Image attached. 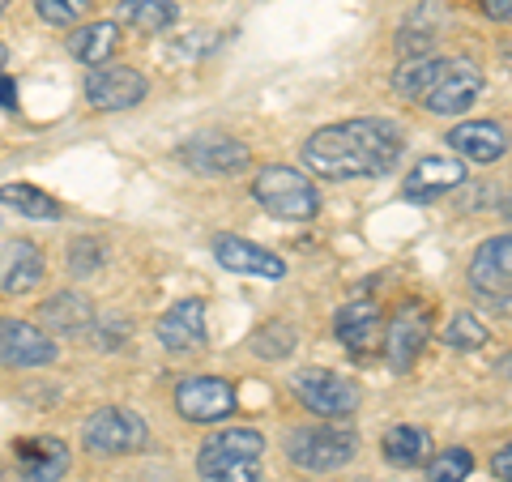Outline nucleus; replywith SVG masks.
<instances>
[{
	"mask_svg": "<svg viewBox=\"0 0 512 482\" xmlns=\"http://www.w3.org/2000/svg\"><path fill=\"white\" fill-rule=\"evenodd\" d=\"M406 154V133L384 116L325 124L303 141V163L325 180H380Z\"/></svg>",
	"mask_w": 512,
	"mask_h": 482,
	"instance_id": "nucleus-1",
	"label": "nucleus"
},
{
	"mask_svg": "<svg viewBox=\"0 0 512 482\" xmlns=\"http://www.w3.org/2000/svg\"><path fill=\"white\" fill-rule=\"evenodd\" d=\"M265 440L252 427H227L201 444L197 474L201 482H261Z\"/></svg>",
	"mask_w": 512,
	"mask_h": 482,
	"instance_id": "nucleus-2",
	"label": "nucleus"
},
{
	"mask_svg": "<svg viewBox=\"0 0 512 482\" xmlns=\"http://www.w3.org/2000/svg\"><path fill=\"white\" fill-rule=\"evenodd\" d=\"M252 197L261 201L274 218H291V222H308V218H316V210H320L316 184H312L303 171L282 167V163H269V167L256 171Z\"/></svg>",
	"mask_w": 512,
	"mask_h": 482,
	"instance_id": "nucleus-3",
	"label": "nucleus"
},
{
	"mask_svg": "<svg viewBox=\"0 0 512 482\" xmlns=\"http://www.w3.org/2000/svg\"><path fill=\"white\" fill-rule=\"evenodd\" d=\"M359 453V436L350 427L338 423H316V427H295L286 431V457H291L299 470L312 474H333Z\"/></svg>",
	"mask_w": 512,
	"mask_h": 482,
	"instance_id": "nucleus-4",
	"label": "nucleus"
},
{
	"mask_svg": "<svg viewBox=\"0 0 512 482\" xmlns=\"http://www.w3.org/2000/svg\"><path fill=\"white\" fill-rule=\"evenodd\" d=\"M82 440L90 453H103V457H116V453H141L150 440V427L141 414L133 410H116V406H107V410H94L86 427H82Z\"/></svg>",
	"mask_w": 512,
	"mask_h": 482,
	"instance_id": "nucleus-5",
	"label": "nucleus"
},
{
	"mask_svg": "<svg viewBox=\"0 0 512 482\" xmlns=\"http://www.w3.org/2000/svg\"><path fill=\"white\" fill-rule=\"evenodd\" d=\"M291 393L312 414H325V419H346V414L359 410V384L338 376V372H325V367H308V372H299L291 380Z\"/></svg>",
	"mask_w": 512,
	"mask_h": 482,
	"instance_id": "nucleus-6",
	"label": "nucleus"
},
{
	"mask_svg": "<svg viewBox=\"0 0 512 482\" xmlns=\"http://www.w3.org/2000/svg\"><path fill=\"white\" fill-rule=\"evenodd\" d=\"M470 286L483 299L512 303V231L491 235L487 244H478L470 261Z\"/></svg>",
	"mask_w": 512,
	"mask_h": 482,
	"instance_id": "nucleus-7",
	"label": "nucleus"
},
{
	"mask_svg": "<svg viewBox=\"0 0 512 482\" xmlns=\"http://www.w3.org/2000/svg\"><path fill=\"white\" fill-rule=\"evenodd\" d=\"M175 410L188 423H218L235 410V389L222 376H188L175 389Z\"/></svg>",
	"mask_w": 512,
	"mask_h": 482,
	"instance_id": "nucleus-8",
	"label": "nucleus"
},
{
	"mask_svg": "<svg viewBox=\"0 0 512 482\" xmlns=\"http://www.w3.org/2000/svg\"><path fill=\"white\" fill-rule=\"evenodd\" d=\"M146 99V77L128 64H103L86 77V103L99 111H128Z\"/></svg>",
	"mask_w": 512,
	"mask_h": 482,
	"instance_id": "nucleus-9",
	"label": "nucleus"
},
{
	"mask_svg": "<svg viewBox=\"0 0 512 482\" xmlns=\"http://www.w3.org/2000/svg\"><path fill=\"white\" fill-rule=\"evenodd\" d=\"M478 94H483V73H478L474 60H448V69L431 94L423 99L427 111H436V116H461Z\"/></svg>",
	"mask_w": 512,
	"mask_h": 482,
	"instance_id": "nucleus-10",
	"label": "nucleus"
},
{
	"mask_svg": "<svg viewBox=\"0 0 512 482\" xmlns=\"http://www.w3.org/2000/svg\"><path fill=\"white\" fill-rule=\"evenodd\" d=\"M56 359V342L30 320L0 316V363L5 367H43Z\"/></svg>",
	"mask_w": 512,
	"mask_h": 482,
	"instance_id": "nucleus-11",
	"label": "nucleus"
},
{
	"mask_svg": "<svg viewBox=\"0 0 512 482\" xmlns=\"http://www.w3.org/2000/svg\"><path fill=\"white\" fill-rule=\"evenodd\" d=\"M180 158L197 175H222V180L252 167L248 146L244 141H235V137H192L188 146L180 150Z\"/></svg>",
	"mask_w": 512,
	"mask_h": 482,
	"instance_id": "nucleus-12",
	"label": "nucleus"
},
{
	"mask_svg": "<svg viewBox=\"0 0 512 482\" xmlns=\"http://www.w3.org/2000/svg\"><path fill=\"white\" fill-rule=\"evenodd\" d=\"M214 256H218V265L231 269V273H248V278H265V282L286 278V261L278 252H269L261 244H248V239H239V235H218Z\"/></svg>",
	"mask_w": 512,
	"mask_h": 482,
	"instance_id": "nucleus-13",
	"label": "nucleus"
},
{
	"mask_svg": "<svg viewBox=\"0 0 512 482\" xmlns=\"http://www.w3.org/2000/svg\"><path fill=\"white\" fill-rule=\"evenodd\" d=\"M43 282V252L35 239H9L0 248V291L5 295H26Z\"/></svg>",
	"mask_w": 512,
	"mask_h": 482,
	"instance_id": "nucleus-14",
	"label": "nucleus"
},
{
	"mask_svg": "<svg viewBox=\"0 0 512 482\" xmlns=\"http://www.w3.org/2000/svg\"><path fill=\"white\" fill-rule=\"evenodd\" d=\"M427 337H431V316L419 308V303H406V308L393 316L389 333H384V346H389V359H393L397 372H406V367L419 359Z\"/></svg>",
	"mask_w": 512,
	"mask_h": 482,
	"instance_id": "nucleus-15",
	"label": "nucleus"
},
{
	"mask_svg": "<svg viewBox=\"0 0 512 482\" xmlns=\"http://www.w3.org/2000/svg\"><path fill=\"white\" fill-rule=\"evenodd\" d=\"M333 333L338 342L350 350V355H372L384 337V325H380V312L372 299H359V303H346V308L333 316Z\"/></svg>",
	"mask_w": 512,
	"mask_h": 482,
	"instance_id": "nucleus-16",
	"label": "nucleus"
},
{
	"mask_svg": "<svg viewBox=\"0 0 512 482\" xmlns=\"http://www.w3.org/2000/svg\"><path fill=\"white\" fill-rule=\"evenodd\" d=\"M158 342L175 355H188V350L205 346V303L201 299H184L158 320Z\"/></svg>",
	"mask_w": 512,
	"mask_h": 482,
	"instance_id": "nucleus-17",
	"label": "nucleus"
},
{
	"mask_svg": "<svg viewBox=\"0 0 512 482\" xmlns=\"http://www.w3.org/2000/svg\"><path fill=\"white\" fill-rule=\"evenodd\" d=\"M448 146L470 163H495V158L508 154V133L495 120H466L448 133Z\"/></svg>",
	"mask_w": 512,
	"mask_h": 482,
	"instance_id": "nucleus-18",
	"label": "nucleus"
},
{
	"mask_svg": "<svg viewBox=\"0 0 512 482\" xmlns=\"http://www.w3.org/2000/svg\"><path fill=\"white\" fill-rule=\"evenodd\" d=\"M13 457H18V474L26 482H60L69 470V448L60 440H18Z\"/></svg>",
	"mask_w": 512,
	"mask_h": 482,
	"instance_id": "nucleus-19",
	"label": "nucleus"
},
{
	"mask_svg": "<svg viewBox=\"0 0 512 482\" xmlns=\"http://www.w3.org/2000/svg\"><path fill=\"white\" fill-rule=\"evenodd\" d=\"M466 184V167L457 163V158H423L419 167H414L410 184H406V197L410 201H431L440 197L448 188H461Z\"/></svg>",
	"mask_w": 512,
	"mask_h": 482,
	"instance_id": "nucleus-20",
	"label": "nucleus"
},
{
	"mask_svg": "<svg viewBox=\"0 0 512 482\" xmlns=\"http://www.w3.org/2000/svg\"><path fill=\"white\" fill-rule=\"evenodd\" d=\"M116 43H120V22H90L69 39V52L73 60L90 64V69H103L111 52H116Z\"/></svg>",
	"mask_w": 512,
	"mask_h": 482,
	"instance_id": "nucleus-21",
	"label": "nucleus"
},
{
	"mask_svg": "<svg viewBox=\"0 0 512 482\" xmlns=\"http://www.w3.org/2000/svg\"><path fill=\"white\" fill-rule=\"evenodd\" d=\"M444 69H448V60H436V56H410L402 69L393 73V90L402 94V99H414V103H423L427 94H431V86L444 77Z\"/></svg>",
	"mask_w": 512,
	"mask_h": 482,
	"instance_id": "nucleus-22",
	"label": "nucleus"
},
{
	"mask_svg": "<svg viewBox=\"0 0 512 482\" xmlns=\"http://www.w3.org/2000/svg\"><path fill=\"white\" fill-rule=\"evenodd\" d=\"M427 431L423 427H389L384 431V461L397 465V470H414V465H423L427 461Z\"/></svg>",
	"mask_w": 512,
	"mask_h": 482,
	"instance_id": "nucleus-23",
	"label": "nucleus"
},
{
	"mask_svg": "<svg viewBox=\"0 0 512 482\" xmlns=\"http://www.w3.org/2000/svg\"><path fill=\"white\" fill-rule=\"evenodd\" d=\"M39 316H43V325L56 329V333H82L90 325V303L82 295H73V291H60V295H52L43 303Z\"/></svg>",
	"mask_w": 512,
	"mask_h": 482,
	"instance_id": "nucleus-24",
	"label": "nucleus"
},
{
	"mask_svg": "<svg viewBox=\"0 0 512 482\" xmlns=\"http://www.w3.org/2000/svg\"><path fill=\"white\" fill-rule=\"evenodd\" d=\"M120 22L141 35H163L175 22V5L171 0H120Z\"/></svg>",
	"mask_w": 512,
	"mask_h": 482,
	"instance_id": "nucleus-25",
	"label": "nucleus"
},
{
	"mask_svg": "<svg viewBox=\"0 0 512 482\" xmlns=\"http://www.w3.org/2000/svg\"><path fill=\"white\" fill-rule=\"evenodd\" d=\"M0 205H13V210L26 214V218H56L60 214L56 197H47V192L35 184H5L0 188Z\"/></svg>",
	"mask_w": 512,
	"mask_h": 482,
	"instance_id": "nucleus-26",
	"label": "nucleus"
},
{
	"mask_svg": "<svg viewBox=\"0 0 512 482\" xmlns=\"http://www.w3.org/2000/svg\"><path fill=\"white\" fill-rule=\"evenodd\" d=\"M248 346H252V355H261V359H269V363L286 359V355L295 350V329L286 325V320H269V325H261V329L252 333Z\"/></svg>",
	"mask_w": 512,
	"mask_h": 482,
	"instance_id": "nucleus-27",
	"label": "nucleus"
},
{
	"mask_svg": "<svg viewBox=\"0 0 512 482\" xmlns=\"http://www.w3.org/2000/svg\"><path fill=\"white\" fill-rule=\"evenodd\" d=\"M474 470V453L470 448H444L427 461V478L431 482H466Z\"/></svg>",
	"mask_w": 512,
	"mask_h": 482,
	"instance_id": "nucleus-28",
	"label": "nucleus"
},
{
	"mask_svg": "<svg viewBox=\"0 0 512 482\" xmlns=\"http://www.w3.org/2000/svg\"><path fill=\"white\" fill-rule=\"evenodd\" d=\"M444 346H453V350H478V346H487V325L474 312H457L453 320H448V329H444Z\"/></svg>",
	"mask_w": 512,
	"mask_h": 482,
	"instance_id": "nucleus-29",
	"label": "nucleus"
},
{
	"mask_svg": "<svg viewBox=\"0 0 512 482\" xmlns=\"http://www.w3.org/2000/svg\"><path fill=\"white\" fill-rule=\"evenodd\" d=\"M90 9V0H35V13L47 26H73L82 22Z\"/></svg>",
	"mask_w": 512,
	"mask_h": 482,
	"instance_id": "nucleus-30",
	"label": "nucleus"
},
{
	"mask_svg": "<svg viewBox=\"0 0 512 482\" xmlns=\"http://www.w3.org/2000/svg\"><path fill=\"white\" fill-rule=\"evenodd\" d=\"M69 269H73V278H90V273H99L103 269V244L99 239H73Z\"/></svg>",
	"mask_w": 512,
	"mask_h": 482,
	"instance_id": "nucleus-31",
	"label": "nucleus"
},
{
	"mask_svg": "<svg viewBox=\"0 0 512 482\" xmlns=\"http://www.w3.org/2000/svg\"><path fill=\"white\" fill-rule=\"evenodd\" d=\"M491 470H495V478H504V482H512V444H504L500 453L491 457Z\"/></svg>",
	"mask_w": 512,
	"mask_h": 482,
	"instance_id": "nucleus-32",
	"label": "nucleus"
},
{
	"mask_svg": "<svg viewBox=\"0 0 512 482\" xmlns=\"http://www.w3.org/2000/svg\"><path fill=\"white\" fill-rule=\"evenodd\" d=\"M483 13L491 22H512V0H483Z\"/></svg>",
	"mask_w": 512,
	"mask_h": 482,
	"instance_id": "nucleus-33",
	"label": "nucleus"
},
{
	"mask_svg": "<svg viewBox=\"0 0 512 482\" xmlns=\"http://www.w3.org/2000/svg\"><path fill=\"white\" fill-rule=\"evenodd\" d=\"M0 107H18V90H13V82H9V77H0Z\"/></svg>",
	"mask_w": 512,
	"mask_h": 482,
	"instance_id": "nucleus-34",
	"label": "nucleus"
},
{
	"mask_svg": "<svg viewBox=\"0 0 512 482\" xmlns=\"http://www.w3.org/2000/svg\"><path fill=\"white\" fill-rule=\"evenodd\" d=\"M500 376H508V380H512V355H508V359H500Z\"/></svg>",
	"mask_w": 512,
	"mask_h": 482,
	"instance_id": "nucleus-35",
	"label": "nucleus"
},
{
	"mask_svg": "<svg viewBox=\"0 0 512 482\" xmlns=\"http://www.w3.org/2000/svg\"><path fill=\"white\" fill-rule=\"evenodd\" d=\"M9 60V52H5V43H0V64H5Z\"/></svg>",
	"mask_w": 512,
	"mask_h": 482,
	"instance_id": "nucleus-36",
	"label": "nucleus"
},
{
	"mask_svg": "<svg viewBox=\"0 0 512 482\" xmlns=\"http://www.w3.org/2000/svg\"><path fill=\"white\" fill-rule=\"evenodd\" d=\"M5 5H9V0H0V13H5Z\"/></svg>",
	"mask_w": 512,
	"mask_h": 482,
	"instance_id": "nucleus-37",
	"label": "nucleus"
}]
</instances>
